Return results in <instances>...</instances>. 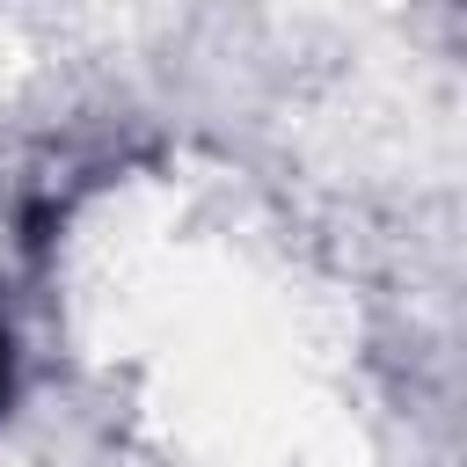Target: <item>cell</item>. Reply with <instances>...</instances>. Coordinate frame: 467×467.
<instances>
[{"label": "cell", "instance_id": "6da1fadb", "mask_svg": "<svg viewBox=\"0 0 467 467\" xmlns=\"http://www.w3.org/2000/svg\"><path fill=\"white\" fill-rule=\"evenodd\" d=\"M7 394H15V336L0 321V409H7Z\"/></svg>", "mask_w": 467, "mask_h": 467}]
</instances>
